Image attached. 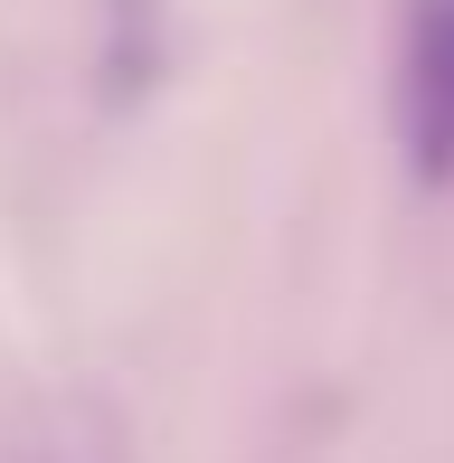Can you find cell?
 I'll list each match as a JSON object with an SVG mask.
<instances>
[{
  "mask_svg": "<svg viewBox=\"0 0 454 463\" xmlns=\"http://www.w3.org/2000/svg\"><path fill=\"white\" fill-rule=\"evenodd\" d=\"M398 142L426 189L454 180V0H407L398 19Z\"/></svg>",
  "mask_w": 454,
  "mask_h": 463,
  "instance_id": "6da1fadb",
  "label": "cell"
}]
</instances>
